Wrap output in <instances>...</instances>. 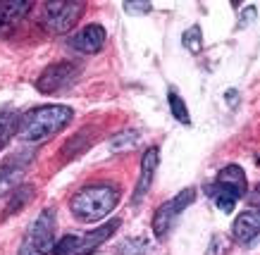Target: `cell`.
<instances>
[{
    "label": "cell",
    "instance_id": "6da1fadb",
    "mask_svg": "<svg viewBox=\"0 0 260 255\" xmlns=\"http://www.w3.org/2000/svg\"><path fill=\"white\" fill-rule=\"evenodd\" d=\"M74 120V110L67 105H43L24 112L19 117V136L26 143H43L60 134Z\"/></svg>",
    "mask_w": 260,
    "mask_h": 255
},
{
    "label": "cell",
    "instance_id": "7a4b0ae2",
    "mask_svg": "<svg viewBox=\"0 0 260 255\" xmlns=\"http://www.w3.org/2000/svg\"><path fill=\"white\" fill-rule=\"evenodd\" d=\"M119 186L112 184H91L77 191L70 200L72 215L79 222H98L108 217L119 203Z\"/></svg>",
    "mask_w": 260,
    "mask_h": 255
},
{
    "label": "cell",
    "instance_id": "3957f363",
    "mask_svg": "<svg viewBox=\"0 0 260 255\" xmlns=\"http://www.w3.org/2000/svg\"><path fill=\"white\" fill-rule=\"evenodd\" d=\"M55 231H57L55 207L41 210V215L29 224L17 255H50L53 248H55Z\"/></svg>",
    "mask_w": 260,
    "mask_h": 255
},
{
    "label": "cell",
    "instance_id": "277c9868",
    "mask_svg": "<svg viewBox=\"0 0 260 255\" xmlns=\"http://www.w3.org/2000/svg\"><path fill=\"white\" fill-rule=\"evenodd\" d=\"M117 229L119 220H112V222L103 224V227H98L95 231H88V234H67L55 243L53 255H88L101 243H105Z\"/></svg>",
    "mask_w": 260,
    "mask_h": 255
},
{
    "label": "cell",
    "instance_id": "5b68a950",
    "mask_svg": "<svg viewBox=\"0 0 260 255\" xmlns=\"http://www.w3.org/2000/svg\"><path fill=\"white\" fill-rule=\"evenodd\" d=\"M86 10V3L81 0H50L43 5V24L50 33H67L77 24Z\"/></svg>",
    "mask_w": 260,
    "mask_h": 255
},
{
    "label": "cell",
    "instance_id": "8992f818",
    "mask_svg": "<svg viewBox=\"0 0 260 255\" xmlns=\"http://www.w3.org/2000/svg\"><path fill=\"white\" fill-rule=\"evenodd\" d=\"M79 74H81V64L79 62H72V60L53 62L41 72V77L36 79V88H39L43 96L62 93V91H67L70 86L77 84Z\"/></svg>",
    "mask_w": 260,
    "mask_h": 255
},
{
    "label": "cell",
    "instance_id": "52a82bcc",
    "mask_svg": "<svg viewBox=\"0 0 260 255\" xmlns=\"http://www.w3.org/2000/svg\"><path fill=\"white\" fill-rule=\"evenodd\" d=\"M193 200H196V189H184V191H179L174 198L165 200V203L155 210V215H153V234H155L158 239H167V234L172 231V227L177 224L179 215Z\"/></svg>",
    "mask_w": 260,
    "mask_h": 255
},
{
    "label": "cell",
    "instance_id": "ba28073f",
    "mask_svg": "<svg viewBox=\"0 0 260 255\" xmlns=\"http://www.w3.org/2000/svg\"><path fill=\"white\" fill-rule=\"evenodd\" d=\"M31 160H34L31 151H19V153L8 155V158L0 162V196L12 191L17 184H19V179L24 176L26 167L31 165Z\"/></svg>",
    "mask_w": 260,
    "mask_h": 255
},
{
    "label": "cell",
    "instance_id": "9c48e42d",
    "mask_svg": "<svg viewBox=\"0 0 260 255\" xmlns=\"http://www.w3.org/2000/svg\"><path fill=\"white\" fill-rule=\"evenodd\" d=\"M105 39H108V33H105V29L101 24H88V26H81L74 36H70L67 46L72 50L81 53V55H93V53H101L103 50Z\"/></svg>",
    "mask_w": 260,
    "mask_h": 255
},
{
    "label": "cell",
    "instance_id": "30bf717a",
    "mask_svg": "<svg viewBox=\"0 0 260 255\" xmlns=\"http://www.w3.org/2000/svg\"><path fill=\"white\" fill-rule=\"evenodd\" d=\"M232 236L241 246H251L253 241L260 236V210L258 207H248L234 220L232 227Z\"/></svg>",
    "mask_w": 260,
    "mask_h": 255
},
{
    "label": "cell",
    "instance_id": "8fae6325",
    "mask_svg": "<svg viewBox=\"0 0 260 255\" xmlns=\"http://www.w3.org/2000/svg\"><path fill=\"white\" fill-rule=\"evenodd\" d=\"M31 3L26 0H3L0 3V39H5L17 29V24L29 15Z\"/></svg>",
    "mask_w": 260,
    "mask_h": 255
},
{
    "label": "cell",
    "instance_id": "7c38bea8",
    "mask_svg": "<svg viewBox=\"0 0 260 255\" xmlns=\"http://www.w3.org/2000/svg\"><path fill=\"white\" fill-rule=\"evenodd\" d=\"M158 162H160V151L158 148H148V151L143 153L141 174H139V181H136V189H134V198H132L134 205H139V203L146 198V193L150 191V186H153V176H155V169H158Z\"/></svg>",
    "mask_w": 260,
    "mask_h": 255
},
{
    "label": "cell",
    "instance_id": "4fadbf2b",
    "mask_svg": "<svg viewBox=\"0 0 260 255\" xmlns=\"http://www.w3.org/2000/svg\"><path fill=\"white\" fill-rule=\"evenodd\" d=\"M215 181H220L222 186H229L239 198H246L248 181H246V172L239 167V165H227V167H222L220 172H217V176H215Z\"/></svg>",
    "mask_w": 260,
    "mask_h": 255
},
{
    "label": "cell",
    "instance_id": "5bb4252c",
    "mask_svg": "<svg viewBox=\"0 0 260 255\" xmlns=\"http://www.w3.org/2000/svg\"><path fill=\"white\" fill-rule=\"evenodd\" d=\"M205 189V193L213 198V203L217 205V210L220 212H224V215H229L234 207H237V200H239V196L229 186H222L220 181H213V184H205L203 186Z\"/></svg>",
    "mask_w": 260,
    "mask_h": 255
},
{
    "label": "cell",
    "instance_id": "9a60e30c",
    "mask_svg": "<svg viewBox=\"0 0 260 255\" xmlns=\"http://www.w3.org/2000/svg\"><path fill=\"white\" fill-rule=\"evenodd\" d=\"M34 193H36V189L34 186H17V191L12 193V198H10L8 207L3 210V220H8V217H12L15 212H22L24 207L31 203Z\"/></svg>",
    "mask_w": 260,
    "mask_h": 255
},
{
    "label": "cell",
    "instance_id": "2e32d148",
    "mask_svg": "<svg viewBox=\"0 0 260 255\" xmlns=\"http://www.w3.org/2000/svg\"><path fill=\"white\" fill-rule=\"evenodd\" d=\"M19 134V115L15 112H3L0 115V151L10 143V138Z\"/></svg>",
    "mask_w": 260,
    "mask_h": 255
},
{
    "label": "cell",
    "instance_id": "e0dca14e",
    "mask_svg": "<svg viewBox=\"0 0 260 255\" xmlns=\"http://www.w3.org/2000/svg\"><path fill=\"white\" fill-rule=\"evenodd\" d=\"M167 103H170V112H172V117L179 122V124H191L189 107H186V103L181 100L179 93L170 91V93H167Z\"/></svg>",
    "mask_w": 260,
    "mask_h": 255
},
{
    "label": "cell",
    "instance_id": "ac0fdd59",
    "mask_svg": "<svg viewBox=\"0 0 260 255\" xmlns=\"http://www.w3.org/2000/svg\"><path fill=\"white\" fill-rule=\"evenodd\" d=\"M181 43H184V48L189 50V53L198 55L203 50V31H201V26H196V24L189 26L184 31V36H181Z\"/></svg>",
    "mask_w": 260,
    "mask_h": 255
},
{
    "label": "cell",
    "instance_id": "d6986e66",
    "mask_svg": "<svg viewBox=\"0 0 260 255\" xmlns=\"http://www.w3.org/2000/svg\"><path fill=\"white\" fill-rule=\"evenodd\" d=\"M136 143H139V131H134V129H126V131H122V134H117V136H112V138H110V148H112V151L134 148Z\"/></svg>",
    "mask_w": 260,
    "mask_h": 255
},
{
    "label": "cell",
    "instance_id": "ffe728a7",
    "mask_svg": "<svg viewBox=\"0 0 260 255\" xmlns=\"http://www.w3.org/2000/svg\"><path fill=\"white\" fill-rule=\"evenodd\" d=\"M146 250H148V241L146 239H132L119 246L122 255H146Z\"/></svg>",
    "mask_w": 260,
    "mask_h": 255
},
{
    "label": "cell",
    "instance_id": "44dd1931",
    "mask_svg": "<svg viewBox=\"0 0 260 255\" xmlns=\"http://www.w3.org/2000/svg\"><path fill=\"white\" fill-rule=\"evenodd\" d=\"M229 250V241L222 236V234H215L213 241H210V246H208V253L205 255H224Z\"/></svg>",
    "mask_w": 260,
    "mask_h": 255
},
{
    "label": "cell",
    "instance_id": "7402d4cb",
    "mask_svg": "<svg viewBox=\"0 0 260 255\" xmlns=\"http://www.w3.org/2000/svg\"><path fill=\"white\" fill-rule=\"evenodd\" d=\"M150 10H153V3H148V0L124 3V12H126V15H148Z\"/></svg>",
    "mask_w": 260,
    "mask_h": 255
},
{
    "label": "cell",
    "instance_id": "603a6c76",
    "mask_svg": "<svg viewBox=\"0 0 260 255\" xmlns=\"http://www.w3.org/2000/svg\"><path fill=\"white\" fill-rule=\"evenodd\" d=\"M248 200H251L253 205H260V184L255 186V189H253V193L248 196Z\"/></svg>",
    "mask_w": 260,
    "mask_h": 255
}]
</instances>
